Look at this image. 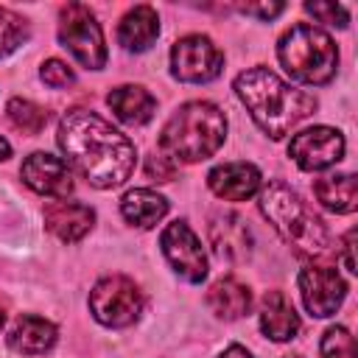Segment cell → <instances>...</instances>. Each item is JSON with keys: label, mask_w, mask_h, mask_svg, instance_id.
I'll return each instance as SVG.
<instances>
[{"label": "cell", "mask_w": 358, "mask_h": 358, "mask_svg": "<svg viewBox=\"0 0 358 358\" xmlns=\"http://www.w3.org/2000/svg\"><path fill=\"white\" fill-rule=\"evenodd\" d=\"M56 143L64 162L98 190L120 187L137 165L134 143L90 109H70L59 120Z\"/></svg>", "instance_id": "obj_1"}, {"label": "cell", "mask_w": 358, "mask_h": 358, "mask_svg": "<svg viewBox=\"0 0 358 358\" xmlns=\"http://www.w3.org/2000/svg\"><path fill=\"white\" fill-rule=\"evenodd\" d=\"M232 90L252 115V120L260 126V131L271 140L285 137L316 109V98L310 92L291 87L274 70L260 64L238 73Z\"/></svg>", "instance_id": "obj_2"}, {"label": "cell", "mask_w": 358, "mask_h": 358, "mask_svg": "<svg viewBox=\"0 0 358 358\" xmlns=\"http://www.w3.org/2000/svg\"><path fill=\"white\" fill-rule=\"evenodd\" d=\"M227 140V115L210 101L182 103L159 131V154L171 162H201Z\"/></svg>", "instance_id": "obj_3"}, {"label": "cell", "mask_w": 358, "mask_h": 358, "mask_svg": "<svg viewBox=\"0 0 358 358\" xmlns=\"http://www.w3.org/2000/svg\"><path fill=\"white\" fill-rule=\"evenodd\" d=\"M257 207H260L263 218L277 229V235L288 246H294L296 255H302V257H319V255L327 252L330 232H327L324 221L288 185L268 182L260 190V196H257Z\"/></svg>", "instance_id": "obj_4"}, {"label": "cell", "mask_w": 358, "mask_h": 358, "mask_svg": "<svg viewBox=\"0 0 358 358\" xmlns=\"http://www.w3.org/2000/svg\"><path fill=\"white\" fill-rule=\"evenodd\" d=\"M277 59L282 70L299 84H327L338 70V48L333 36L316 25H291L277 42Z\"/></svg>", "instance_id": "obj_5"}, {"label": "cell", "mask_w": 358, "mask_h": 358, "mask_svg": "<svg viewBox=\"0 0 358 358\" xmlns=\"http://www.w3.org/2000/svg\"><path fill=\"white\" fill-rule=\"evenodd\" d=\"M59 42L67 53L87 70H101L106 64V42L95 11L84 3H67L59 11Z\"/></svg>", "instance_id": "obj_6"}, {"label": "cell", "mask_w": 358, "mask_h": 358, "mask_svg": "<svg viewBox=\"0 0 358 358\" xmlns=\"http://www.w3.org/2000/svg\"><path fill=\"white\" fill-rule=\"evenodd\" d=\"M143 291L123 274L101 277L90 291V313L103 327H129L143 313Z\"/></svg>", "instance_id": "obj_7"}, {"label": "cell", "mask_w": 358, "mask_h": 358, "mask_svg": "<svg viewBox=\"0 0 358 358\" xmlns=\"http://www.w3.org/2000/svg\"><path fill=\"white\" fill-rule=\"evenodd\" d=\"M224 70V53L204 34H187L171 48V73L187 84H207Z\"/></svg>", "instance_id": "obj_8"}, {"label": "cell", "mask_w": 358, "mask_h": 358, "mask_svg": "<svg viewBox=\"0 0 358 358\" xmlns=\"http://www.w3.org/2000/svg\"><path fill=\"white\" fill-rule=\"evenodd\" d=\"M159 246H162V255L165 260L171 263V268L185 280V282H201L210 271L207 266V255H204V246L199 241V235L190 229L187 221H171L162 235H159Z\"/></svg>", "instance_id": "obj_9"}, {"label": "cell", "mask_w": 358, "mask_h": 358, "mask_svg": "<svg viewBox=\"0 0 358 358\" xmlns=\"http://www.w3.org/2000/svg\"><path fill=\"white\" fill-rule=\"evenodd\" d=\"M296 285H299V296H302L305 310L310 316H316V319L333 316L341 308L344 296H347L344 277L336 268H330V266H313V263H308L299 271Z\"/></svg>", "instance_id": "obj_10"}, {"label": "cell", "mask_w": 358, "mask_h": 358, "mask_svg": "<svg viewBox=\"0 0 358 358\" xmlns=\"http://www.w3.org/2000/svg\"><path fill=\"white\" fill-rule=\"evenodd\" d=\"M288 157L302 171H324L333 168L344 157V134L333 126H310L291 137Z\"/></svg>", "instance_id": "obj_11"}, {"label": "cell", "mask_w": 358, "mask_h": 358, "mask_svg": "<svg viewBox=\"0 0 358 358\" xmlns=\"http://www.w3.org/2000/svg\"><path fill=\"white\" fill-rule=\"evenodd\" d=\"M20 176L22 182L39 193V196H48V199H67L76 187L73 182V171L67 168L64 159L48 154V151H34L31 157H25L22 168H20Z\"/></svg>", "instance_id": "obj_12"}, {"label": "cell", "mask_w": 358, "mask_h": 358, "mask_svg": "<svg viewBox=\"0 0 358 358\" xmlns=\"http://www.w3.org/2000/svg\"><path fill=\"white\" fill-rule=\"evenodd\" d=\"M207 185L224 201H246L260 193L263 176L252 162H224L207 173Z\"/></svg>", "instance_id": "obj_13"}, {"label": "cell", "mask_w": 358, "mask_h": 358, "mask_svg": "<svg viewBox=\"0 0 358 358\" xmlns=\"http://www.w3.org/2000/svg\"><path fill=\"white\" fill-rule=\"evenodd\" d=\"M95 224V210L78 201H50L45 207V229L59 238L62 243H76L81 241Z\"/></svg>", "instance_id": "obj_14"}, {"label": "cell", "mask_w": 358, "mask_h": 358, "mask_svg": "<svg viewBox=\"0 0 358 358\" xmlns=\"http://www.w3.org/2000/svg\"><path fill=\"white\" fill-rule=\"evenodd\" d=\"M260 330L271 341H291L299 333V313L282 291H266L260 299Z\"/></svg>", "instance_id": "obj_15"}, {"label": "cell", "mask_w": 358, "mask_h": 358, "mask_svg": "<svg viewBox=\"0 0 358 358\" xmlns=\"http://www.w3.org/2000/svg\"><path fill=\"white\" fill-rule=\"evenodd\" d=\"M112 115L126 126H143L157 112V98L140 84H120L106 95Z\"/></svg>", "instance_id": "obj_16"}, {"label": "cell", "mask_w": 358, "mask_h": 358, "mask_svg": "<svg viewBox=\"0 0 358 358\" xmlns=\"http://www.w3.org/2000/svg\"><path fill=\"white\" fill-rule=\"evenodd\" d=\"M56 324L42 319V316H34V313H25L20 316L11 330H8V347L20 355H45L48 350H53L56 344Z\"/></svg>", "instance_id": "obj_17"}, {"label": "cell", "mask_w": 358, "mask_h": 358, "mask_svg": "<svg viewBox=\"0 0 358 358\" xmlns=\"http://www.w3.org/2000/svg\"><path fill=\"white\" fill-rule=\"evenodd\" d=\"M159 36V17L151 6H134L123 14L120 25H117V42L123 45V50L129 53H143L154 45V39Z\"/></svg>", "instance_id": "obj_18"}, {"label": "cell", "mask_w": 358, "mask_h": 358, "mask_svg": "<svg viewBox=\"0 0 358 358\" xmlns=\"http://www.w3.org/2000/svg\"><path fill=\"white\" fill-rule=\"evenodd\" d=\"M207 308L224 319V322H235L241 316L249 313L252 308V291L249 285H243L235 277H221L207 288Z\"/></svg>", "instance_id": "obj_19"}, {"label": "cell", "mask_w": 358, "mask_h": 358, "mask_svg": "<svg viewBox=\"0 0 358 358\" xmlns=\"http://www.w3.org/2000/svg\"><path fill=\"white\" fill-rule=\"evenodd\" d=\"M120 213L131 227L154 229L168 215V199L151 187H134L120 199Z\"/></svg>", "instance_id": "obj_20"}, {"label": "cell", "mask_w": 358, "mask_h": 358, "mask_svg": "<svg viewBox=\"0 0 358 358\" xmlns=\"http://www.w3.org/2000/svg\"><path fill=\"white\" fill-rule=\"evenodd\" d=\"M210 243H213V249H215L218 257L243 260L249 255L252 235H249L246 224L238 215L224 213V215H215L213 224H210Z\"/></svg>", "instance_id": "obj_21"}, {"label": "cell", "mask_w": 358, "mask_h": 358, "mask_svg": "<svg viewBox=\"0 0 358 358\" xmlns=\"http://www.w3.org/2000/svg\"><path fill=\"white\" fill-rule=\"evenodd\" d=\"M319 204L336 215H347L358 207V179L352 173H330L313 185Z\"/></svg>", "instance_id": "obj_22"}, {"label": "cell", "mask_w": 358, "mask_h": 358, "mask_svg": "<svg viewBox=\"0 0 358 358\" xmlns=\"http://www.w3.org/2000/svg\"><path fill=\"white\" fill-rule=\"evenodd\" d=\"M6 115H8L11 126L25 131V134H39L48 123V109H42V106H36L34 101H25V98H11L8 106H6Z\"/></svg>", "instance_id": "obj_23"}, {"label": "cell", "mask_w": 358, "mask_h": 358, "mask_svg": "<svg viewBox=\"0 0 358 358\" xmlns=\"http://www.w3.org/2000/svg\"><path fill=\"white\" fill-rule=\"evenodd\" d=\"M31 36V25L22 14L0 6V59L14 53L20 45H25Z\"/></svg>", "instance_id": "obj_24"}, {"label": "cell", "mask_w": 358, "mask_h": 358, "mask_svg": "<svg viewBox=\"0 0 358 358\" xmlns=\"http://www.w3.org/2000/svg\"><path fill=\"white\" fill-rule=\"evenodd\" d=\"M319 352L322 358H358L355 352V338L347 327L341 324H333L324 330L322 336V344H319Z\"/></svg>", "instance_id": "obj_25"}, {"label": "cell", "mask_w": 358, "mask_h": 358, "mask_svg": "<svg viewBox=\"0 0 358 358\" xmlns=\"http://www.w3.org/2000/svg\"><path fill=\"white\" fill-rule=\"evenodd\" d=\"M39 78L53 87V90H62V87H70L76 81V73L62 62V59H45L42 67H39Z\"/></svg>", "instance_id": "obj_26"}, {"label": "cell", "mask_w": 358, "mask_h": 358, "mask_svg": "<svg viewBox=\"0 0 358 358\" xmlns=\"http://www.w3.org/2000/svg\"><path fill=\"white\" fill-rule=\"evenodd\" d=\"M305 11L313 14L319 22H330V25H338V28H344L350 22V11L338 3H305Z\"/></svg>", "instance_id": "obj_27"}, {"label": "cell", "mask_w": 358, "mask_h": 358, "mask_svg": "<svg viewBox=\"0 0 358 358\" xmlns=\"http://www.w3.org/2000/svg\"><path fill=\"white\" fill-rule=\"evenodd\" d=\"M243 14H252V17H260V20H274L277 14L285 11L282 3H246V6H238Z\"/></svg>", "instance_id": "obj_28"}, {"label": "cell", "mask_w": 358, "mask_h": 358, "mask_svg": "<svg viewBox=\"0 0 358 358\" xmlns=\"http://www.w3.org/2000/svg\"><path fill=\"white\" fill-rule=\"evenodd\" d=\"M173 165L176 162H171L168 157H162V154H154L151 159H148V176H159V182H168L171 176H173Z\"/></svg>", "instance_id": "obj_29"}, {"label": "cell", "mask_w": 358, "mask_h": 358, "mask_svg": "<svg viewBox=\"0 0 358 358\" xmlns=\"http://www.w3.org/2000/svg\"><path fill=\"white\" fill-rule=\"evenodd\" d=\"M352 238H355V232L350 229V232L344 235V243H341V246H344V268H347V271H355V260H352Z\"/></svg>", "instance_id": "obj_30"}, {"label": "cell", "mask_w": 358, "mask_h": 358, "mask_svg": "<svg viewBox=\"0 0 358 358\" xmlns=\"http://www.w3.org/2000/svg\"><path fill=\"white\" fill-rule=\"evenodd\" d=\"M218 358H252V355H249L246 347H241V344H229Z\"/></svg>", "instance_id": "obj_31"}, {"label": "cell", "mask_w": 358, "mask_h": 358, "mask_svg": "<svg viewBox=\"0 0 358 358\" xmlns=\"http://www.w3.org/2000/svg\"><path fill=\"white\" fill-rule=\"evenodd\" d=\"M11 157V145H8V140L6 137H0V162L3 159H8Z\"/></svg>", "instance_id": "obj_32"}, {"label": "cell", "mask_w": 358, "mask_h": 358, "mask_svg": "<svg viewBox=\"0 0 358 358\" xmlns=\"http://www.w3.org/2000/svg\"><path fill=\"white\" fill-rule=\"evenodd\" d=\"M3 324H6V313L0 310V330H3Z\"/></svg>", "instance_id": "obj_33"}]
</instances>
